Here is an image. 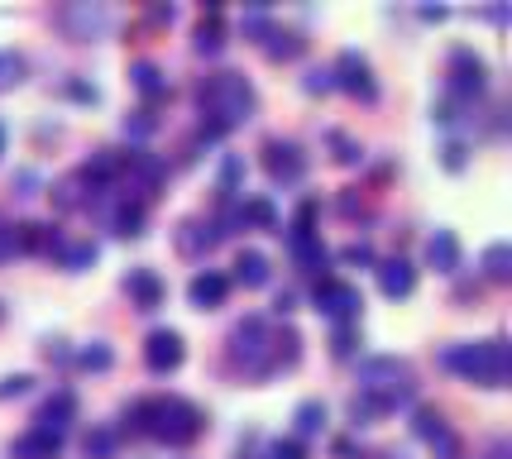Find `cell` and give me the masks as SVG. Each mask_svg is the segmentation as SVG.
<instances>
[{
	"label": "cell",
	"mask_w": 512,
	"mask_h": 459,
	"mask_svg": "<svg viewBox=\"0 0 512 459\" xmlns=\"http://www.w3.org/2000/svg\"><path fill=\"white\" fill-rule=\"evenodd\" d=\"M302 359V335L297 330H273L264 316H245L230 330V364L245 369V378H273V373L292 369Z\"/></svg>",
	"instance_id": "1"
},
{
	"label": "cell",
	"mask_w": 512,
	"mask_h": 459,
	"mask_svg": "<svg viewBox=\"0 0 512 459\" xmlns=\"http://www.w3.org/2000/svg\"><path fill=\"white\" fill-rule=\"evenodd\" d=\"M197 106H201V130L206 139H221L225 130L245 125L259 96H254V82L240 77V72H211L206 82L197 87Z\"/></svg>",
	"instance_id": "2"
},
{
	"label": "cell",
	"mask_w": 512,
	"mask_h": 459,
	"mask_svg": "<svg viewBox=\"0 0 512 459\" xmlns=\"http://www.w3.org/2000/svg\"><path fill=\"white\" fill-rule=\"evenodd\" d=\"M125 421H130V431L154 436L163 445H192L206 431V416L187 397H144V402H130Z\"/></svg>",
	"instance_id": "3"
},
{
	"label": "cell",
	"mask_w": 512,
	"mask_h": 459,
	"mask_svg": "<svg viewBox=\"0 0 512 459\" xmlns=\"http://www.w3.org/2000/svg\"><path fill=\"white\" fill-rule=\"evenodd\" d=\"M359 393L369 407L379 416L398 412V407H407L412 397H417V373H412V364L407 359H398V354H374V359H364L355 373Z\"/></svg>",
	"instance_id": "4"
},
{
	"label": "cell",
	"mask_w": 512,
	"mask_h": 459,
	"mask_svg": "<svg viewBox=\"0 0 512 459\" xmlns=\"http://www.w3.org/2000/svg\"><path fill=\"white\" fill-rule=\"evenodd\" d=\"M441 364L450 373H460L469 383H479V388H508L512 378V350L503 335H493V340H474V345H450L441 354Z\"/></svg>",
	"instance_id": "5"
},
{
	"label": "cell",
	"mask_w": 512,
	"mask_h": 459,
	"mask_svg": "<svg viewBox=\"0 0 512 459\" xmlns=\"http://www.w3.org/2000/svg\"><path fill=\"white\" fill-rule=\"evenodd\" d=\"M446 77H450V96H460V101H474L484 82H489V63L474 53V48H455L446 63Z\"/></svg>",
	"instance_id": "6"
},
{
	"label": "cell",
	"mask_w": 512,
	"mask_h": 459,
	"mask_svg": "<svg viewBox=\"0 0 512 459\" xmlns=\"http://www.w3.org/2000/svg\"><path fill=\"white\" fill-rule=\"evenodd\" d=\"M359 306H364V297H359L355 283H340V278H321V283H316V311H321V316L350 326L359 316Z\"/></svg>",
	"instance_id": "7"
},
{
	"label": "cell",
	"mask_w": 512,
	"mask_h": 459,
	"mask_svg": "<svg viewBox=\"0 0 512 459\" xmlns=\"http://www.w3.org/2000/svg\"><path fill=\"white\" fill-rule=\"evenodd\" d=\"M331 82L340 91L359 96V101H374V96H379V87H374V72H369V58H364V53H355V48H345V53L335 58Z\"/></svg>",
	"instance_id": "8"
},
{
	"label": "cell",
	"mask_w": 512,
	"mask_h": 459,
	"mask_svg": "<svg viewBox=\"0 0 512 459\" xmlns=\"http://www.w3.org/2000/svg\"><path fill=\"white\" fill-rule=\"evenodd\" d=\"M264 168L273 182H302V173H307V153H302V144H292V139H268Z\"/></svg>",
	"instance_id": "9"
},
{
	"label": "cell",
	"mask_w": 512,
	"mask_h": 459,
	"mask_svg": "<svg viewBox=\"0 0 512 459\" xmlns=\"http://www.w3.org/2000/svg\"><path fill=\"white\" fill-rule=\"evenodd\" d=\"M182 359H187V345H182L178 330H154V335L144 340V364H149V373H173V369H182Z\"/></svg>",
	"instance_id": "10"
},
{
	"label": "cell",
	"mask_w": 512,
	"mask_h": 459,
	"mask_svg": "<svg viewBox=\"0 0 512 459\" xmlns=\"http://www.w3.org/2000/svg\"><path fill=\"white\" fill-rule=\"evenodd\" d=\"M225 292H230V278L216 273V268H206V273H197V278L187 283V302L197 306V311H211V306L225 302Z\"/></svg>",
	"instance_id": "11"
},
{
	"label": "cell",
	"mask_w": 512,
	"mask_h": 459,
	"mask_svg": "<svg viewBox=\"0 0 512 459\" xmlns=\"http://www.w3.org/2000/svg\"><path fill=\"white\" fill-rule=\"evenodd\" d=\"M63 240L53 235V225H39V220H24L15 225V254H58Z\"/></svg>",
	"instance_id": "12"
},
{
	"label": "cell",
	"mask_w": 512,
	"mask_h": 459,
	"mask_svg": "<svg viewBox=\"0 0 512 459\" xmlns=\"http://www.w3.org/2000/svg\"><path fill=\"white\" fill-rule=\"evenodd\" d=\"M412 287H417V268L407 259H388V263H379V292L383 297H412Z\"/></svg>",
	"instance_id": "13"
},
{
	"label": "cell",
	"mask_w": 512,
	"mask_h": 459,
	"mask_svg": "<svg viewBox=\"0 0 512 459\" xmlns=\"http://www.w3.org/2000/svg\"><path fill=\"white\" fill-rule=\"evenodd\" d=\"M125 292L134 297V306H139V311H154V306H163V278H158L154 268H130Z\"/></svg>",
	"instance_id": "14"
},
{
	"label": "cell",
	"mask_w": 512,
	"mask_h": 459,
	"mask_svg": "<svg viewBox=\"0 0 512 459\" xmlns=\"http://www.w3.org/2000/svg\"><path fill=\"white\" fill-rule=\"evenodd\" d=\"M58 20H63L67 29L77 34V39H96V34H101V29L111 24V15H106L101 5H67V10L58 15Z\"/></svg>",
	"instance_id": "15"
},
{
	"label": "cell",
	"mask_w": 512,
	"mask_h": 459,
	"mask_svg": "<svg viewBox=\"0 0 512 459\" xmlns=\"http://www.w3.org/2000/svg\"><path fill=\"white\" fill-rule=\"evenodd\" d=\"M72 416H77V402H72V393H58L48 397L44 407H39V431H48V436H67V426H72Z\"/></svg>",
	"instance_id": "16"
},
{
	"label": "cell",
	"mask_w": 512,
	"mask_h": 459,
	"mask_svg": "<svg viewBox=\"0 0 512 459\" xmlns=\"http://www.w3.org/2000/svg\"><path fill=\"white\" fill-rule=\"evenodd\" d=\"M120 173L125 177H134L144 192H158V182L168 177V168L158 163L154 153H130V158H120Z\"/></svg>",
	"instance_id": "17"
},
{
	"label": "cell",
	"mask_w": 512,
	"mask_h": 459,
	"mask_svg": "<svg viewBox=\"0 0 512 459\" xmlns=\"http://www.w3.org/2000/svg\"><path fill=\"white\" fill-rule=\"evenodd\" d=\"M426 263H431L436 273H455V268H460V240H455V230H436V235L426 240Z\"/></svg>",
	"instance_id": "18"
},
{
	"label": "cell",
	"mask_w": 512,
	"mask_h": 459,
	"mask_svg": "<svg viewBox=\"0 0 512 459\" xmlns=\"http://www.w3.org/2000/svg\"><path fill=\"white\" fill-rule=\"evenodd\" d=\"M91 192H96V187H91V177L77 168V173H67L63 182L53 187V206H58V211H77V206H87L91 201Z\"/></svg>",
	"instance_id": "19"
},
{
	"label": "cell",
	"mask_w": 512,
	"mask_h": 459,
	"mask_svg": "<svg viewBox=\"0 0 512 459\" xmlns=\"http://www.w3.org/2000/svg\"><path fill=\"white\" fill-rule=\"evenodd\" d=\"M58 450H63V440L48 436V431H39V426H34V431H24V436L10 445V455L15 459H58Z\"/></svg>",
	"instance_id": "20"
},
{
	"label": "cell",
	"mask_w": 512,
	"mask_h": 459,
	"mask_svg": "<svg viewBox=\"0 0 512 459\" xmlns=\"http://www.w3.org/2000/svg\"><path fill=\"white\" fill-rule=\"evenodd\" d=\"M111 230L120 240H139L144 235V201H120L111 211Z\"/></svg>",
	"instance_id": "21"
},
{
	"label": "cell",
	"mask_w": 512,
	"mask_h": 459,
	"mask_svg": "<svg viewBox=\"0 0 512 459\" xmlns=\"http://www.w3.org/2000/svg\"><path fill=\"white\" fill-rule=\"evenodd\" d=\"M211 244H216V230H211V225H201V220H182L178 225V249L187 254V259L206 254Z\"/></svg>",
	"instance_id": "22"
},
{
	"label": "cell",
	"mask_w": 512,
	"mask_h": 459,
	"mask_svg": "<svg viewBox=\"0 0 512 459\" xmlns=\"http://www.w3.org/2000/svg\"><path fill=\"white\" fill-rule=\"evenodd\" d=\"M130 82H134V91H139L144 101H163V96H168V77H163L154 63H134Z\"/></svg>",
	"instance_id": "23"
},
{
	"label": "cell",
	"mask_w": 512,
	"mask_h": 459,
	"mask_svg": "<svg viewBox=\"0 0 512 459\" xmlns=\"http://www.w3.org/2000/svg\"><path fill=\"white\" fill-rule=\"evenodd\" d=\"M288 244H292V259L302 263L307 273L326 268V244L316 240V235H292V230H288Z\"/></svg>",
	"instance_id": "24"
},
{
	"label": "cell",
	"mask_w": 512,
	"mask_h": 459,
	"mask_svg": "<svg viewBox=\"0 0 512 459\" xmlns=\"http://www.w3.org/2000/svg\"><path fill=\"white\" fill-rule=\"evenodd\" d=\"M235 283H245V287L268 283V259L259 249H240V259H235Z\"/></svg>",
	"instance_id": "25"
},
{
	"label": "cell",
	"mask_w": 512,
	"mask_h": 459,
	"mask_svg": "<svg viewBox=\"0 0 512 459\" xmlns=\"http://www.w3.org/2000/svg\"><path fill=\"white\" fill-rule=\"evenodd\" d=\"M302 34H292V29H268V39H264V53L273 58V63H292L297 53H302Z\"/></svg>",
	"instance_id": "26"
},
{
	"label": "cell",
	"mask_w": 512,
	"mask_h": 459,
	"mask_svg": "<svg viewBox=\"0 0 512 459\" xmlns=\"http://www.w3.org/2000/svg\"><path fill=\"white\" fill-rule=\"evenodd\" d=\"M192 44H197V53H206V58H216V53H221V48H225L221 10H211V15H206V20L197 24V39H192Z\"/></svg>",
	"instance_id": "27"
},
{
	"label": "cell",
	"mask_w": 512,
	"mask_h": 459,
	"mask_svg": "<svg viewBox=\"0 0 512 459\" xmlns=\"http://www.w3.org/2000/svg\"><path fill=\"white\" fill-rule=\"evenodd\" d=\"M484 278H489V283H512V249L508 244H489V249H484Z\"/></svg>",
	"instance_id": "28"
},
{
	"label": "cell",
	"mask_w": 512,
	"mask_h": 459,
	"mask_svg": "<svg viewBox=\"0 0 512 459\" xmlns=\"http://www.w3.org/2000/svg\"><path fill=\"white\" fill-rule=\"evenodd\" d=\"M82 450H87V459H115V450H120V436H115L111 426H96V431H87Z\"/></svg>",
	"instance_id": "29"
},
{
	"label": "cell",
	"mask_w": 512,
	"mask_h": 459,
	"mask_svg": "<svg viewBox=\"0 0 512 459\" xmlns=\"http://www.w3.org/2000/svg\"><path fill=\"white\" fill-rule=\"evenodd\" d=\"M292 421H297V436H316L321 426H326V402H297V412H292Z\"/></svg>",
	"instance_id": "30"
},
{
	"label": "cell",
	"mask_w": 512,
	"mask_h": 459,
	"mask_svg": "<svg viewBox=\"0 0 512 459\" xmlns=\"http://www.w3.org/2000/svg\"><path fill=\"white\" fill-rule=\"evenodd\" d=\"M29 77V63H24L20 53H10V48H0V91H15Z\"/></svg>",
	"instance_id": "31"
},
{
	"label": "cell",
	"mask_w": 512,
	"mask_h": 459,
	"mask_svg": "<svg viewBox=\"0 0 512 459\" xmlns=\"http://www.w3.org/2000/svg\"><path fill=\"white\" fill-rule=\"evenodd\" d=\"M412 431L431 445V440L441 436V431H450V426H446V416L436 412V407H417V412H412Z\"/></svg>",
	"instance_id": "32"
},
{
	"label": "cell",
	"mask_w": 512,
	"mask_h": 459,
	"mask_svg": "<svg viewBox=\"0 0 512 459\" xmlns=\"http://www.w3.org/2000/svg\"><path fill=\"white\" fill-rule=\"evenodd\" d=\"M240 216L245 220H254V225H264V230H278V211H273V201H245V206H240Z\"/></svg>",
	"instance_id": "33"
},
{
	"label": "cell",
	"mask_w": 512,
	"mask_h": 459,
	"mask_svg": "<svg viewBox=\"0 0 512 459\" xmlns=\"http://www.w3.org/2000/svg\"><path fill=\"white\" fill-rule=\"evenodd\" d=\"M58 254H63L67 273H82L87 263H96V244H67V249H58Z\"/></svg>",
	"instance_id": "34"
},
{
	"label": "cell",
	"mask_w": 512,
	"mask_h": 459,
	"mask_svg": "<svg viewBox=\"0 0 512 459\" xmlns=\"http://www.w3.org/2000/svg\"><path fill=\"white\" fill-rule=\"evenodd\" d=\"M331 149H335V163H345V168H355L359 158H364V149H359L350 134H340V130H331Z\"/></svg>",
	"instance_id": "35"
},
{
	"label": "cell",
	"mask_w": 512,
	"mask_h": 459,
	"mask_svg": "<svg viewBox=\"0 0 512 459\" xmlns=\"http://www.w3.org/2000/svg\"><path fill=\"white\" fill-rule=\"evenodd\" d=\"M264 459H307V445L297 436H278V440H268V450H264Z\"/></svg>",
	"instance_id": "36"
},
{
	"label": "cell",
	"mask_w": 512,
	"mask_h": 459,
	"mask_svg": "<svg viewBox=\"0 0 512 459\" xmlns=\"http://www.w3.org/2000/svg\"><path fill=\"white\" fill-rule=\"evenodd\" d=\"M154 130H158L154 110H134V115H125V134H130V139H149Z\"/></svg>",
	"instance_id": "37"
},
{
	"label": "cell",
	"mask_w": 512,
	"mask_h": 459,
	"mask_svg": "<svg viewBox=\"0 0 512 459\" xmlns=\"http://www.w3.org/2000/svg\"><path fill=\"white\" fill-rule=\"evenodd\" d=\"M77 364H82V369H91V373H106L115 364V354L106 350V345H91V350L77 354Z\"/></svg>",
	"instance_id": "38"
},
{
	"label": "cell",
	"mask_w": 512,
	"mask_h": 459,
	"mask_svg": "<svg viewBox=\"0 0 512 459\" xmlns=\"http://www.w3.org/2000/svg\"><path fill=\"white\" fill-rule=\"evenodd\" d=\"M355 345H359V330H355V321H350V326H335V335H331V350L340 354V359H350V354H355Z\"/></svg>",
	"instance_id": "39"
},
{
	"label": "cell",
	"mask_w": 512,
	"mask_h": 459,
	"mask_svg": "<svg viewBox=\"0 0 512 459\" xmlns=\"http://www.w3.org/2000/svg\"><path fill=\"white\" fill-rule=\"evenodd\" d=\"M29 388H34L29 373H10V378H0V402H5V397H24Z\"/></svg>",
	"instance_id": "40"
},
{
	"label": "cell",
	"mask_w": 512,
	"mask_h": 459,
	"mask_svg": "<svg viewBox=\"0 0 512 459\" xmlns=\"http://www.w3.org/2000/svg\"><path fill=\"white\" fill-rule=\"evenodd\" d=\"M431 450H436V459H460L465 450H460V440L450 436V431H441V436L431 440Z\"/></svg>",
	"instance_id": "41"
},
{
	"label": "cell",
	"mask_w": 512,
	"mask_h": 459,
	"mask_svg": "<svg viewBox=\"0 0 512 459\" xmlns=\"http://www.w3.org/2000/svg\"><path fill=\"white\" fill-rule=\"evenodd\" d=\"M302 87L312 91V96H326V91H335V82H331V72L326 67H316V72H307V82Z\"/></svg>",
	"instance_id": "42"
},
{
	"label": "cell",
	"mask_w": 512,
	"mask_h": 459,
	"mask_svg": "<svg viewBox=\"0 0 512 459\" xmlns=\"http://www.w3.org/2000/svg\"><path fill=\"white\" fill-rule=\"evenodd\" d=\"M441 163H446L450 173H460V168H465V144H455V139H450L446 149H441Z\"/></svg>",
	"instance_id": "43"
},
{
	"label": "cell",
	"mask_w": 512,
	"mask_h": 459,
	"mask_svg": "<svg viewBox=\"0 0 512 459\" xmlns=\"http://www.w3.org/2000/svg\"><path fill=\"white\" fill-rule=\"evenodd\" d=\"M340 259L345 263H374V249H369V244H345V249H340Z\"/></svg>",
	"instance_id": "44"
},
{
	"label": "cell",
	"mask_w": 512,
	"mask_h": 459,
	"mask_svg": "<svg viewBox=\"0 0 512 459\" xmlns=\"http://www.w3.org/2000/svg\"><path fill=\"white\" fill-rule=\"evenodd\" d=\"M5 259H15V225H5V220H0V263Z\"/></svg>",
	"instance_id": "45"
},
{
	"label": "cell",
	"mask_w": 512,
	"mask_h": 459,
	"mask_svg": "<svg viewBox=\"0 0 512 459\" xmlns=\"http://www.w3.org/2000/svg\"><path fill=\"white\" fill-rule=\"evenodd\" d=\"M149 20H154V24H173V20H178V10H173V5H154V10H149Z\"/></svg>",
	"instance_id": "46"
},
{
	"label": "cell",
	"mask_w": 512,
	"mask_h": 459,
	"mask_svg": "<svg viewBox=\"0 0 512 459\" xmlns=\"http://www.w3.org/2000/svg\"><path fill=\"white\" fill-rule=\"evenodd\" d=\"M67 91H72L77 101H101V91H96V87H87V82H72V87H67Z\"/></svg>",
	"instance_id": "47"
},
{
	"label": "cell",
	"mask_w": 512,
	"mask_h": 459,
	"mask_svg": "<svg viewBox=\"0 0 512 459\" xmlns=\"http://www.w3.org/2000/svg\"><path fill=\"white\" fill-rule=\"evenodd\" d=\"M484 459H512V445H508V440H493L489 455H484Z\"/></svg>",
	"instance_id": "48"
},
{
	"label": "cell",
	"mask_w": 512,
	"mask_h": 459,
	"mask_svg": "<svg viewBox=\"0 0 512 459\" xmlns=\"http://www.w3.org/2000/svg\"><path fill=\"white\" fill-rule=\"evenodd\" d=\"M273 311H278V316H288V311H292V292H278V302H273Z\"/></svg>",
	"instance_id": "49"
},
{
	"label": "cell",
	"mask_w": 512,
	"mask_h": 459,
	"mask_svg": "<svg viewBox=\"0 0 512 459\" xmlns=\"http://www.w3.org/2000/svg\"><path fill=\"white\" fill-rule=\"evenodd\" d=\"M48 359H58V364H67V350H63V340H53V345H48Z\"/></svg>",
	"instance_id": "50"
},
{
	"label": "cell",
	"mask_w": 512,
	"mask_h": 459,
	"mask_svg": "<svg viewBox=\"0 0 512 459\" xmlns=\"http://www.w3.org/2000/svg\"><path fill=\"white\" fill-rule=\"evenodd\" d=\"M0 153H5V130H0Z\"/></svg>",
	"instance_id": "51"
},
{
	"label": "cell",
	"mask_w": 512,
	"mask_h": 459,
	"mask_svg": "<svg viewBox=\"0 0 512 459\" xmlns=\"http://www.w3.org/2000/svg\"><path fill=\"white\" fill-rule=\"evenodd\" d=\"M0 316H5V302H0Z\"/></svg>",
	"instance_id": "52"
},
{
	"label": "cell",
	"mask_w": 512,
	"mask_h": 459,
	"mask_svg": "<svg viewBox=\"0 0 512 459\" xmlns=\"http://www.w3.org/2000/svg\"><path fill=\"white\" fill-rule=\"evenodd\" d=\"M245 459H249V455H245Z\"/></svg>",
	"instance_id": "53"
}]
</instances>
